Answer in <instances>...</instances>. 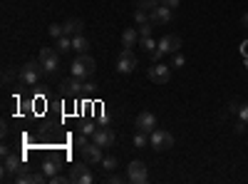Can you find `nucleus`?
I'll return each mask as SVG.
<instances>
[{
    "mask_svg": "<svg viewBox=\"0 0 248 184\" xmlns=\"http://www.w3.org/2000/svg\"><path fill=\"white\" fill-rule=\"evenodd\" d=\"M72 50H75L77 55H85V52L90 50V40H87L85 35H82V33H79V35H75V37H72Z\"/></svg>",
    "mask_w": 248,
    "mask_h": 184,
    "instance_id": "obj_18",
    "label": "nucleus"
},
{
    "mask_svg": "<svg viewBox=\"0 0 248 184\" xmlns=\"http://www.w3.org/2000/svg\"><path fill=\"white\" fill-rule=\"evenodd\" d=\"M60 87H62V95H67V97H75V95H79L82 90H85V85L79 83V77H67V80H62L60 83Z\"/></svg>",
    "mask_w": 248,
    "mask_h": 184,
    "instance_id": "obj_15",
    "label": "nucleus"
},
{
    "mask_svg": "<svg viewBox=\"0 0 248 184\" xmlns=\"http://www.w3.org/2000/svg\"><path fill=\"white\" fill-rule=\"evenodd\" d=\"M94 70H97L94 57H90L87 52H85V55H77V57L72 60V75H75V77H79V80L92 77V75H94Z\"/></svg>",
    "mask_w": 248,
    "mask_h": 184,
    "instance_id": "obj_1",
    "label": "nucleus"
},
{
    "mask_svg": "<svg viewBox=\"0 0 248 184\" xmlns=\"http://www.w3.org/2000/svg\"><path fill=\"white\" fill-rule=\"evenodd\" d=\"M3 159H5V162H3V179H15L17 174L28 172L23 157H17V154H8V157H3Z\"/></svg>",
    "mask_w": 248,
    "mask_h": 184,
    "instance_id": "obj_2",
    "label": "nucleus"
},
{
    "mask_svg": "<svg viewBox=\"0 0 248 184\" xmlns=\"http://www.w3.org/2000/svg\"><path fill=\"white\" fill-rule=\"evenodd\" d=\"M43 65H40V60L35 63V60H30V63H25L23 67H20V83L23 85H35L40 77H43Z\"/></svg>",
    "mask_w": 248,
    "mask_h": 184,
    "instance_id": "obj_3",
    "label": "nucleus"
},
{
    "mask_svg": "<svg viewBox=\"0 0 248 184\" xmlns=\"http://www.w3.org/2000/svg\"><path fill=\"white\" fill-rule=\"evenodd\" d=\"M47 33H50V37H55V40H57V37H62V35H65V28H62V25H55V23H52Z\"/></svg>",
    "mask_w": 248,
    "mask_h": 184,
    "instance_id": "obj_28",
    "label": "nucleus"
},
{
    "mask_svg": "<svg viewBox=\"0 0 248 184\" xmlns=\"http://www.w3.org/2000/svg\"><path fill=\"white\" fill-rule=\"evenodd\" d=\"M134 20H137V25L149 23V13H147V10H141V8H137V10H134Z\"/></svg>",
    "mask_w": 248,
    "mask_h": 184,
    "instance_id": "obj_25",
    "label": "nucleus"
},
{
    "mask_svg": "<svg viewBox=\"0 0 248 184\" xmlns=\"http://www.w3.org/2000/svg\"><path fill=\"white\" fill-rule=\"evenodd\" d=\"M161 5H167V8L176 10V8H179V0H161Z\"/></svg>",
    "mask_w": 248,
    "mask_h": 184,
    "instance_id": "obj_34",
    "label": "nucleus"
},
{
    "mask_svg": "<svg viewBox=\"0 0 248 184\" xmlns=\"http://www.w3.org/2000/svg\"><path fill=\"white\" fill-rule=\"evenodd\" d=\"M139 132H147V134H152L154 132V127H156V115L154 112H139L137 115V125H134Z\"/></svg>",
    "mask_w": 248,
    "mask_h": 184,
    "instance_id": "obj_12",
    "label": "nucleus"
},
{
    "mask_svg": "<svg viewBox=\"0 0 248 184\" xmlns=\"http://www.w3.org/2000/svg\"><path fill=\"white\" fill-rule=\"evenodd\" d=\"M179 48H181V37L179 35H164L159 40V45H156V50L161 55H174V52H179Z\"/></svg>",
    "mask_w": 248,
    "mask_h": 184,
    "instance_id": "obj_11",
    "label": "nucleus"
},
{
    "mask_svg": "<svg viewBox=\"0 0 248 184\" xmlns=\"http://www.w3.org/2000/svg\"><path fill=\"white\" fill-rule=\"evenodd\" d=\"M238 117H241V122H246V125H248V102L238 107Z\"/></svg>",
    "mask_w": 248,
    "mask_h": 184,
    "instance_id": "obj_31",
    "label": "nucleus"
},
{
    "mask_svg": "<svg viewBox=\"0 0 248 184\" xmlns=\"http://www.w3.org/2000/svg\"><path fill=\"white\" fill-rule=\"evenodd\" d=\"M159 3H161V0H137V8H141V10L152 13V10H154Z\"/></svg>",
    "mask_w": 248,
    "mask_h": 184,
    "instance_id": "obj_23",
    "label": "nucleus"
},
{
    "mask_svg": "<svg viewBox=\"0 0 248 184\" xmlns=\"http://www.w3.org/2000/svg\"><path fill=\"white\" fill-rule=\"evenodd\" d=\"M75 145H77L79 150L85 147V145H90V142H87V134H85V132H82V134H77V137H75Z\"/></svg>",
    "mask_w": 248,
    "mask_h": 184,
    "instance_id": "obj_30",
    "label": "nucleus"
},
{
    "mask_svg": "<svg viewBox=\"0 0 248 184\" xmlns=\"http://www.w3.org/2000/svg\"><path fill=\"white\" fill-rule=\"evenodd\" d=\"M238 107H241V105H238V102L233 100V102H231V105H229V112H238Z\"/></svg>",
    "mask_w": 248,
    "mask_h": 184,
    "instance_id": "obj_37",
    "label": "nucleus"
},
{
    "mask_svg": "<svg viewBox=\"0 0 248 184\" xmlns=\"http://www.w3.org/2000/svg\"><path fill=\"white\" fill-rule=\"evenodd\" d=\"M149 145H152L156 152H164V150L174 147V134L167 132V130H154V132L149 134Z\"/></svg>",
    "mask_w": 248,
    "mask_h": 184,
    "instance_id": "obj_5",
    "label": "nucleus"
},
{
    "mask_svg": "<svg viewBox=\"0 0 248 184\" xmlns=\"http://www.w3.org/2000/svg\"><path fill=\"white\" fill-rule=\"evenodd\" d=\"M184 63H186V60H184V55L174 52V65H171V67H184Z\"/></svg>",
    "mask_w": 248,
    "mask_h": 184,
    "instance_id": "obj_32",
    "label": "nucleus"
},
{
    "mask_svg": "<svg viewBox=\"0 0 248 184\" xmlns=\"http://www.w3.org/2000/svg\"><path fill=\"white\" fill-rule=\"evenodd\" d=\"M92 137L99 147H114V142H117V134H114L112 127H99V130H94Z\"/></svg>",
    "mask_w": 248,
    "mask_h": 184,
    "instance_id": "obj_13",
    "label": "nucleus"
},
{
    "mask_svg": "<svg viewBox=\"0 0 248 184\" xmlns=\"http://www.w3.org/2000/svg\"><path fill=\"white\" fill-rule=\"evenodd\" d=\"M82 132H85V134H94V125H82Z\"/></svg>",
    "mask_w": 248,
    "mask_h": 184,
    "instance_id": "obj_35",
    "label": "nucleus"
},
{
    "mask_svg": "<svg viewBox=\"0 0 248 184\" xmlns=\"http://www.w3.org/2000/svg\"><path fill=\"white\" fill-rule=\"evenodd\" d=\"M152 30H154L152 20H149V23H144V25H139V40H141V37H152Z\"/></svg>",
    "mask_w": 248,
    "mask_h": 184,
    "instance_id": "obj_26",
    "label": "nucleus"
},
{
    "mask_svg": "<svg viewBox=\"0 0 248 184\" xmlns=\"http://www.w3.org/2000/svg\"><path fill=\"white\" fill-rule=\"evenodd\" d=\"M171 13H174L171 8H167V5L159 3V5L149 13V20H152L154 25H167V23H171Z\"/></svg>",
    "mask_w": 248,
    "mask_h": 184,
    "instance_id": "obj_14",
    "label": "nucleus"
},
{
    "mask_svg": "<svg viewBox=\"0 0 248 184\" xmlns=\"http://www.w3.org/2000/svg\"><path fill=\"white\" fill-rule=\"evenodd\" d=\"M65 35H70V37H75V35H79L82 30H85V25H82V20H67L65 25Z\"/></svg>",
    "mask_w": 248,
    "mask_h": 184,
    "instance_id": "obj_20",
    "label": "nucleus"
},
{
    "mask_svg": "<svg viewBox=\"0 0 248 184\" xmlns=\"http://www.w3.org/2000/svg\"><path fill=\"white\" fill-rule=\"evenodd\" d=\"M139 45H141L144 50H147V52L152 55V52L156 50V45H159V43H154V40H152V37H141V40H139Z\"/></svg>",
    "mask_w": 248,
    "mask_h": 184,
    "instance_id": "obj_24",
    "label": "nucleus"
},
{
    "mask_svg": "<svg viewBox=\"0 0 248 184\" xmlns=\"http://www.w3.org/2000/svg\"><path fill=\"white\" fill-rule=\"evenodd\" d=\"M122 182H124V179H122L119 174H109V177H107V184H122Z\"/></svg>",
    "mask_w": 248,
    "mask_h": 184,
    "instance_id": "obj_33",
    "label": "nucleus"
},
{
    "mask_svg": "<svg viewBox=\"0 0 248 184\" xmlns=\"http://www.w3.org/2000/svg\"><path fill=\"white\" fill-rule=\"evenodd\" d=\"M169 77H171V67H169V65H164V63H152V67H149V80H152V83L167 85Z\"/></svg>",
    "mask_w": 248,
    "mask_h": 184,
    "instance_id": "obj_9",
    "label": "nucleus"
},
{
    "mask_svg": "<svg viewBox=\"0 0 248 184\" xmlns=\"http://www.w3.org/2000/svg\"><path fill=\"white\" fill-rule=\"evenodd\" d=\"M132 142H134V147H137V150H141V147H147L149 137H147V132H139V130H137V134H134Z\"/></svg>",
    "mask_w": 248,
    "mask_h": 184,
    "instance_id": "obj_22",
    "label": "nucleus"
},
{
    "mask_svg": "<svg viewBox=\"0 0 248 184\" xmlns=\"http://www.w3.org/2000/svg\"><path fill=\"white\" fill-rule=\"evenodd\" d=\"M102 150H105V147H99L97 142H92V145H85L79 152H82V159H85L87 165H102V159H105Z\"/></svg>",
    "mask_w": 248,
    "mask_h": 184,
    "instance_id": "obj_10",
    "label": "nucleus"
},
{
    "mask_svg": "<svg viewBox=\"0 0 248 184\" xmlns=\"http://www.w3.org/2000/svg\"><path fill=\"white\" fill-rule=\"evenodd\" d=\"M137 57H134V52H132V48H122V52H119V57H117V72L119 75H132L134 70H137Z\"/></svg>",
    "mask_w": 248,
    "mask_h": 184,
    "instance_id": "obj_4",
    "label": "nucleus"
},
{
    "mask_svg": "<svg viewBox=\"0 0 248 184\" xmlns=\"http://www.w3.org/2000/svg\"><path fill=\"white\" fill-rule=\"evenodd\" d=\"M241 23H243V25H246V28H248V13H246V15H243V17H241Z\"/></svg>",
    "mask_w": 248,
    "mask_h": 184,
    "instance_id": "obj_38",
    "label": "nucleus"
},
{
    "mask_svg": "<svg viewBox=\"0 0 248 184\" xmlns=\"http://www.w3.org/2000/svg\"><path fill=\"white\" fill-rule=\"evenodd\" d=\"M246 127H248V125H246V122H238V125H236L233 130H236V134H243V130H246Z\"/></svg>",
    "mask_w": 248,
    "mask_h": 184,
    "instance_id": "obj_36",
    "label": "nucleus"
},
{
    "mask_svg": "<svg viewBox=\"0 0 248 184\" xmlns=\"http://www.w3.org/2000/svg\"><path fill=\"white\" fill-rule=\"evenodd\" d=\"M37 60H40V65H43L45 72H57L60 70V52L52 50V48H43Z\"/></svg>",
    "mask_w": 248,
    "mask_h": 184,
    "instance_id": "obj_6",
    "label": "nucleus"
},
{
    "mask_svg": "<svg viewBox=\"0 0 248 184\" xmlns=\"http://www.w3.org/2000/svg\"><path fill=\"white\" fill-rule=\"evenodd\" d=\"M102 167H105L107 172H114L117 169V157H105L102 159Z\"/></svg>",
    "mask_w": 248,
    "mask_h": 184,
    "instance_id": "obj_27",
    "label": "nucleus"
},
{
    "mask_svg": "<svg viewBox=\"0 0 248 184\" xmlns=\"http://www.w3.org/2000/svg\"><path fill=\"white\" fill-rule=\"evenodd\" d=\"M67 177H70V182H75V184H92V182H94V177H92V172H90V167H87V162H85V165H72Z\"/></svg>",
    "mask_w": 248,
    "mask_h": 184,
    "instance_id": "obj_8",
    "label": "nucleus"
},
{
    "mask_svg": "<svg viewBox=\"0 0 248 184\" xmlns=\"http://www.w3.org/2000/svg\"><path fill=\"white\" fill-rule=\"evenodd\" d=\"M15 182L17 184H43V182H47V174L45 172H23L15 177Z\"/></svg>",
    "mask_w": 248,
    "mask_h": 184,
    "instance_id": "obj_16",
    "label": "nucleus"
},
{
    "mask_svg": "<svg viewBox=\"0 0 248 184\" xmlns=\"http://www.w3.org/2000/svg\"><path fill=\"white\" fill-rule=\"evenodd\" d=\"M127 179L134 182V184H144L149 179V172H147V165H144L141 159H134L132 165L127 167Z\"/></svg>",
    "mask_w": 248,
    "mask_h": 184,
    "instance_id": "obj_7",
    "label": "nucleus"
},
{
    "mask_svg": "<svg viewBox=\"0 0 248 184\" xmlns=\"http://www.w3.org/2000/svg\"><path fill=\"white\" fill-rule=\"evenodd\" d=\"M55 50H57L60 55L70 52V50H72V37H70V35H62V37H57V40H55Z\"/></svg>",
    "mask_w": 248,
    "mask_h": 184,
    "instance_id": "obj_19",
    "label": "nucleus"
},
{
    "mask_svg": "<svg viewBox=\"0 0 248 184\" xmlns=\"http://www.w3.org/2000/svg\"><path fill=\"white\" fill-rule=\"evenodd\" d=\"M43 172L47 174V179H50V177H55V174H60V162H52V159H50V162H45V165H43Z\"/></svg>",
    "mask_w": 248,
    "mask_h": 184,
    "instance_id": "obj_21",
    "label": "nucleus"
},
{
    "mask_svg": "<svg viewBox=\"0 0 248 184\" xmlns=\"http://www.w3.org/2000/svg\"><path fill=\"white\" fill-rule=\"evenodd\" d=\"M139 43V28H127L122 33V48H134Z\"/></svg>",
    "mask_w": 248,
    "mask_h": 184,
    "instance_id": "obj_17",
    "label": "nucleus"
},
{
    "mask_svg": "<svg viewBox=\"0 0 248 184\" xmlns=\"http://www.w3.org/2000/svg\"><path fill=\"white\" fill-rule=\"evenodd\" d=\"M47 182H50V184H67L70 177H65V174H55V177H50Z\"/></svg>",
    "mask_w": 248,
    "mask_h": 184,
    "instance_id": "obj_29",
    "label": "nucleus"
}]
</instances>
